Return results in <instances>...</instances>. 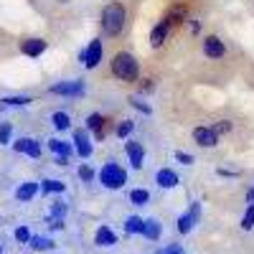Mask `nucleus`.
<instances>
[{"label":"nucleus","instance_id":"obj_18","mask_svg":"<svg viewBox=\"0 0 254 254\" xmlns=\"http://www.w3.org/2000/svg\"><path fill=\"white\" fill-rule=\"evenodd\" d=\"M188 18V8L186 5H173L171 10H168V15H165V20H168V23H171V26H178V23H183V20Z\"/></svg>","mask_w":254,"mask_h":254},{"label":"nucleus","instance_id":"obj_9","mask_svg":"<svg viewBox=\"0 0 254 254\" xmlns=\"http://www.w3.org/2000/svg\"><path fill=\"white\" fill-rule=\"evenodd\" d=\"M193 142L201 145V147H216L219 145V135L214 132V127L198 125L196 130H193Z\"/></svg>","mask_w":254,"mask_h":254},{"label":"nucleus","instance_id":"obj_1","mask_svg":"<svg viewBox=\"0 0 254 254\" xmlns=\"http://www.w3.org/2000/svg\"><path fill=\"white\" fill-rule=\"evenodd\" d=\"M125 23H127V10L122 3H107L99 13V26H102V33L104 36H120L125 31Z\"/></svg>","mask_w":254,"mask_h":254},{"label":"nucleus","instance_id":"obj_7","mask_svg":"<svg viewBox=\"0 0 254 254\" xmlns=\"http://www.w3.org/2000/svg\"><path fill=\"white\" fill-rule=\"evenodd\" d=\"M203 56L214 59V61L224 59L226 56V44H224L219 36H206L203 38Z\"/></svg>","mask_w":254,"mask_h":254},{"label":"nucleus","instance_id":"obj_34","mask_svg":"<svg viewBox=\"0 0 254 254\" xmlns=\"http://www.w3.org/2000/svg\"><path fill=\"white\" fill-rule=\"evenodd\" d=\"M5 142H10V125L0 127V145H5Z\"/></svg>","mask_w":254,"mask_h":254},{"label":"nucleus","instance_id":"obj_2","mask_svg":"<svg viewBox=\"0 0 254 254\" xmlns=\"http://www.w3.org/2000/svg\"><path fill=\"white\" fill-rule=\"evenodd\" d=\"M110 69H112V76L120 81H137L140 79V61L130 51L115 54L110 61Z\"/></svg>","mask_w":254,"mask_h":254},{"label":"nucleus","instance_id":"obj_32","mask_svg":"<svg viewBox=\"0 0 254 254\" xmlns=\"http://www.w3.org/2000/svg\"><path fill=\"white\" fill-rule=\"evenodd\" d=\"M176 160H178L181 165H193V155L186 153V150H176Z\"/></svg>","mask_w":254,"mask_h":254},{"label":"nucleus","instance_id":"obj_27","mask_svg":"<svg viewBox=\"0 0 254 254\" xmlns=\"http://www.w3.org/2000/svg\"><path fill=\"white\" fill-rule=\"evenodd\" d=\"M130 104H132L137 112H142V115H153V107H150L147 102H142L140 97H130Z\"/></svg>","mask_w":254,"mask_h":254},{"label":"nucleus","instance_id":"obj_33","mask_svg":"<svg viewBox=\"0 0 254 254\" xmlns=\"http://www.w3.org/2000/svg\"><path fill=\"white\" fill-rule=\"evenodd\" d=\"M188 216L193 219V224H198L201 221V203L196 201V203H190V208H188Z\"/></svg>","mask_w":254,"mask_h":254},{"label":"nucleus","instance_id":"obj_8","mask_svg":"<svg viewBox=\"0 0 254 254\" xmlns=\"http://www.w3.org/2000/svg\"><path fill=\"white\" fill-rule=\"evenodd\" d=\"M74 150H76V155L84 158V160L92 158L94 145H92V137H89L87 130H76V132H74Z\"/></svg>","mask_w":254,"mask_h":254},{"label":"nucleus","instance_id":"obj_3","mask_svg":"<svg viewBox=\"0 0 254 254\" xmlns=\"http://www.w3.org/2000/svg\"><path fill=\"white\" fill-rule=\"evenodd\" d=\"M99 183L104 188H110V190H120L127 183V171H125L120 163L107 160V163L102 165V171H99Z\"/></svg>","mask_w":254,"mask_h":254},{"label":"nucleus","instance_id":"obj_37","mask_svg":"<svg viewBox=\"0 0 254 254\" xmlns=\"http://www.w3.org/2000/svg\"><path fill=\"white\" fill-rule=\"evenodd\" d=\"M140 92H142V94H150V92H153V81L145 79V81L140 84Z\"/></svg>","mask_w":254,"mask_h":254},{"label":"nucleus","instance_id":"obj_36","mask_svg":"<svg viewBox=\"0 0 254 254\" xmlns=\"http://www.w3.org/2000/svg\"><path fill=\"white\" fill-rule=\"evenodd\" d=\"M5 104H28L31 102V97H8V99H3Z\"/></svg>","mask_w":254,"mask_h":254},{"label":"nucleus","instance_id":"obj_23","mask_svg":"<svg viewBox=\"0 0 254 254\" xmlns=\"http://www.w3.org/2000/svg\"><path fill=\"white\" fill-rule=\"evenodd\" d=\"M51 122H54V127H56L59 132H66L69 127H71V117L66 112H54L51 115Z\"/></svg>","mask_w":254,"mask_h":254},{"label":"nucleus","instance_id":"obj_11","mask_svg":"<svg viewBox=\"0 0 254 254\" xmlns=\"http://www.w3.org/2000/svg\"><path fill=\"white\" fill-rule=\"evenodd\" d=\"M13 147H15V153H26L31 158H41V142L33 140V137H20V140H15Z\"/></svg>","mask_w":254,"mask_h":254},{"label":"nucleus","instance_id":"obj_13","mask_svg":"<svg viewBox=\"0 0 254 254\" xmlns=\"http://www.w3.org/2000/svg\"><path fill=\"white\" fill-rule=\"evenodd\" d=\"M155 183L160 188H176L181 183V178H178L176 171H171V168H160V171L155 173Z\"/></svg>","mask_w":254,"mask_h":254},{"label":"nucleus","instance_id":"obj_4","mask_svg":"<svg viewBox=\"0 0 254 254\" xmlns=\"http://www.w3.org/2000/svg\"><path fill=\"white\" fill-rule=\"evenodd\" d=\"M102 56H104L102 41H99V38H92L89 44H87V49L79 54V61H81L87 69H97V66H99V61H102Z\"/></svg>","mask_w":254,"mask_h":254},{"label":"nucleus","instance_id":"obj_6","mask_svg":"<svg viewBox=\"0 0 254 254\" xmlns=\"http://www.w3.org/2000/svg\"><path fill=\"white\" fill-rule=\"evenodd\" d=\"M51 94H61V97H81L84 94V81L81 79H71V81H59L49 89Z\"/></svg>","mask_w":254,"mask_h":254},{"label":"nucleus","instance_id":"obj_10","mask_svg":"<svg viewBox=\"0 0 254 254\" xmlns=\"http://www.w3.org/2000/svg\"><path fill=\"white\" fill-rule=\"evenodd\" d=\"M171 28H173V26L168 23L165 18L160 20V23H155L153 31H150V46H153V49H160L165 41H168V36H171Z\"/></svg>","mask_w":254,"mask_h":254},{"label":"nucleus","instance_id":"obj_30","mask_svg":"<svg viewBox=\"0 0 254 254\" xmlns=\"http://www.w3.org/2000/svg\"><path fill=\"white\" fill-rule=\"evenodd\" d=\"M211 127H214V132H216L219 137L226 135V132H231V122H229V120H219V122H214Z\"/></svg>","mask_w":254,"mask_h":254},{"label":"nucleus","instance_id":"obj_21","mask_svg":"<svg viewBox=\"0 0 254 254\" xmlns=\"http://www.w3.org/2000/svg\"><path fill=\"white\" fill-rule=\"evenodd\" d=\"M49 147H51V153H56V158H69L71 155V145L69 142H64V140H49Z\"/></svg>","mask_w":254,"mask_h":254},{"label":"nucleus","instance_id":"obj_38","mask_svg":"<svg viewBox=\"0 0 254 254\" xmlns=\"http://www.w3.org/2000/svg\"><path fill=\"white\" fill-rule=\"evenodd\" d=\"M216 173H219L221 178H237V176H239L237 171H226V168H219V171H216Z\"/></svg>","mask_w":254,"mask_h":254},{"label":"nucleus","instance_id":"obj_16","mask_svg":"<svg viewBox=\"0 0 254 254\" xmlns=\"http://www.w3.org/2000/svg\"><path fill=\"white\" fill-rule=\"evenodd\" d=\"M163 234V224L158 219H145V229H142V237L150 239V242H158Z\"/></svg>","mask_w":254,"mask_h":254},{"label":"nucleus","instance_id":"obj_12","mask_svg":"<svg viewBox=\"0 0 254 254\" xmlns=\"http://www.w3.org/2000/svg\"><path fill=\"white\" fill-rule=\"evenodd\" d=\"M20 51H23L26 56H31V59H38L46 51V41L44 38H26L23 44H20Z\"/></svg>","mask_w":254,"mask_h":254},{"label":"nucleus","instance_id":"obj_17","mask_svg":"<svg viewBox=\"0 0 254 254\" xmlns=\"http://www.w3.org/2000/svg\"><path fill=\"white\" fill-rule=\"evenodd\" d=\"M36 193H38V183L26 181V183H20V186H18V190H15V198H18V201H31Z\"/></svg>","mask_w":254,"mask_h":254},{"label":"nucleus","instance_id":"obj_28","mask_svg":"<svg viewBox=\"0 0 254 254\" xmlns=\"http://www.w3.org/2000/svg\"><path fill=\"white\" fill-rule=\"evenodd\" d=\"M193 226H196V224H193V219H190V216H188V211H186V214L178 219V231H181V234H188V231L193 229Z\"/></svg>","mask_w":254,"mask_h":254},{"label":"nucleus","instance_id":"obj_25","mask_svg":"<svg viewBox=\"0 0 254 254\" xmlns=\"http://www.w3.org/2000/svg\"><path fill=\"white\" fill-rule=\"evenodd\" d=\"M242 229H244V231L254 229V203H249L247 211H244V216H242Z\"/></svg>","mask_w":254,"mask_h":254},{"label":"nucleus","instance_id":"obj_20","mask_svg":"<svg viewBox=\"0 0 254 254\" xmlns=\"http://www.w3.org/2000/svg\"><path fill=\"white\" fill-rule=\"evenodd\" d=\"M130 203L132 206H147L150 203V190L147 188H132L130 190Z\"/></svg>","mask_w":254,"mask_h":254},{"label":"nucleus","instance_id":"obj_31","mask_svg":"<svg viewBox=\"0 0 254 254\" xmlns=\"http://www.w3.org/2000/svg\"><path fill=\"white\" fill-rule=\"evenodd\" d=\"M15 239H18L20 244H28V242H31V231H28L26 226H18V229H15Z\"/></svg>","mask_w":254,"mask_h":254},{"label":"nucleus","instance_id":"obj_19","mask_svg":"<svg viewBox=\"0 0 254 254\" xmlns=\"http://www.w3.org/2000/svg\"><path fill=\"white\" fill-rule=\"evenodd\" d=\"M142 229H145V219L140 216H127L125 219V234H142Z\"/></svg>","mask_w":254,"mask_h":254},{"label":"nucleus","instance_id":"obj_40","mask_svg":"<svg viewBox=\"0 0 254 254\" xmlns=\"http://www.w3.org/2000/svg\"><path fill=\"white\" fill-rule=\"evenodd\" d=\"M190 28H193V33H198L201 31V23H198V20H190Z\"/></svg>","mask_w":254,"mask_h":254},{"label":"nucleus","instance_id":"obj_5","mask_svg":"<svg viewBox=\"0 0 254 254\" xmlns=\"http://www.w3.org/2000/svg\"><path fill=\"white\" fill-rule=\"evenodd\" d=\"M125 155H127V163H130L132 171H140L142 163H145V147H142V142L127 140L125 142Z\"/></svg>","mask_w":254,"mask_h":254},{"label":"nucleus","instance_id":"obj_22","mask_svg":"<svg viewBox=\"0 0 254 254\" xmlns=\"http://www.w3.org/2000/svg\"><path fill=\"white\" fill-rule=\"evenodd\" d=\"M132 132H135V122H132V120H120L117 127H115V135H117L120 140H127Z\"/></svg>","mask_w":254,"mask_h":254},{"label":"nucleus","instance_id":"obj_29","mask_svg":"<svg viewBox=\"0 0 254 254\" xmlns=\"http://www.w3.org/2000/svg\"><path fill=\"white\" fill-rule=\"evenodd\" d=\"M79 178H81L84 183H89V181H94V168H92L89 163H84V165L79 168Z\"/></svg>","mask_w":254,"mask_h":254},{"label":"nucleus","instance_id":"obj_35","mask_svg":"<svg viewBox=\"0 0 254 254\" xmlns=\"http://www.w3.org/2000/svg\"><path fill=\"white\" fill-rule=\"evenodd\" d=\"M158 254H186V252H183L181 244H168V249H163V252H158Z\"/></svg>","mask_w":254,"mask_h":254},{"label":"nucleus","instance_id":"obj_26","mask_svg":"<svg viewBox=\"0 0 254 254\" xmlns=\"http://www.w3.org/2000/svg\"><path fill=\"white\" fill-rule=\"evenodd\" d=\"M28 244H31L33 249H38V252H44V249H51V247H54V242L46 239V237H31Z\"/></svg>","mask_w":254,"mask_h":254},{"label":"nucleus","instance_id":"obj_24","mask_svg":"<svg viewBox=\"0 0 254 254\" xmlns=\"http://www.w3.org/2000/svg\"><path fill=\"white\" fill-rule=\"evenodd\" d=\"M41 188H44V193H64V190H66V183L56 181V178H46L44 183H41Z\"/></svg>","mask_w":254,"mask_h":254},{"label":"nucleus","instance_id":"obj_15","mask_svg":"<svg viewBox=\"0 0 254 254\" xmlns=\"http://www.w3.org/2000/svg\"><path fill=\"white\" fill-rule=\"evenodd\" d=\"M104 122H107V120H104L99 112H92V115L87 117V130H92L97 140H104V135H107V130H104Z\"/></svg>","mask_w":254,"mask_h":254},{"label":"nucleus","instance_id":"obj_39","mask_svg":"<svg viewBox=\"0 0 254 254\" xmlns=\"http://www.w3.org/2000/svg\"><path fill=\"white\" fill-rule=\"evenodd\" d=\"M247 203H254V186L247 190Z\"/></svg>","mask_w":254,"mask_h":254},{"label":"nucleus","instance_id":"obj_14","mask_svg":"<svg viewBox=\"0 0 254 254\" xmlns=\"http://www.w3.org/2000/svg\"><path fill=\"white\" fill-rule=\"evenodd\" d=\"M94 244H97V247H115V244H117V234H115L107 224H102V226L97 229V234H94Z\"/></svg>","mask_w":254,"mask_h":254}]
</instances>
